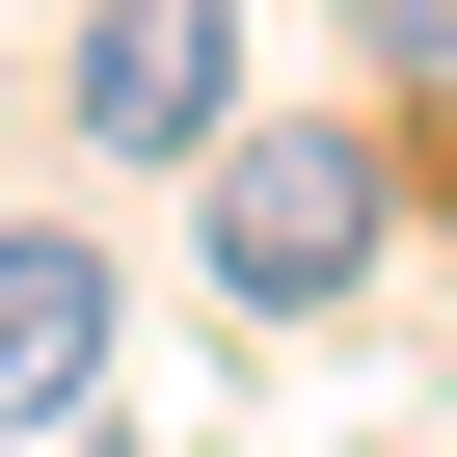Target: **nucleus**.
I'll use <instances>...</instances> for the list:
<instances>
[{
    "mask_svg": "<svg viewBox=\"0 0 457 457\" xmlns=\"http://www.w3.org/2000/svg\"><path fill=\"white\" fill-rule=\"evenodd\" d=\"M377 270V135H215V296H350Z\"/></svg>",
    "mask_w": 457,
    "mask_h": 457,
    "instance_id": "obj_1",
    "label": "nucleus"
},
{
    "mask_svg": "<svg viewBox=\"0 0 457 457\" xmlns=\"http://www.w3.org/2000/svg\"><path fill=\"white\" fill-rule=\"evenodd\" d=\"M350 54H377L403 108H457V0H350Z\"/></svg>",
    "mask_w": 457,
    "mask_h": 457,
    "instance_id": "obj_4",
    "label": "nucleus"
},
{
    "mask_svg": "<svg viewBox=\"0 0 457 457\" xmlns=\"http://www.w3.org/2000/svg\"><path fill=\"white\" fill-rule=\"evenodd\" d=\"M81 377H108V270L81 243H0V430H54Z\"/></svg>",
    "mask_w": 457,
    "mask_h": 457,
    "instance_id": "obj_3",
    "label": "nucleus"
},
{
    "mask_svg": "<svg viewBox=\"0 0 457 457\" xmlns=\"http://www.w3.org/2000/svg\"><path fill=\"white\" fill-rule=\"evenodd\" d=\"M243 108V0H81V135L108 162H188Z\"/></svg>",
    "mask_w": 457,
    "mask_h": 457,
    "instance_id": "obj_2",
    "label": "nucleus"
}]
</instances>
